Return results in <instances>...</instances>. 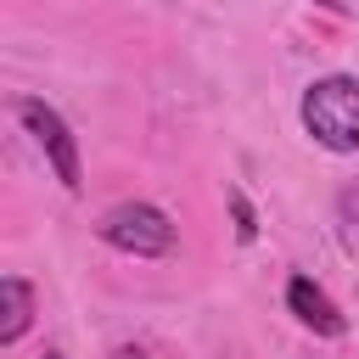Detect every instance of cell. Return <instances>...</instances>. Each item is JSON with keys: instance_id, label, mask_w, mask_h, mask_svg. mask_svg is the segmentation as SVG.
<instances>
[{"instance_id": "obj_1", "label": "cell", "mask_w": 359, "mask_h": 359, "mask_svg": "<svg viewBox=\"0 0 359 359\" xmlns=\"http://www.w3.org/2000/svg\"><path fill=\"white\" fill-rule=\"evenodd\" d=\"M303 129L325 146V151H359V79L348 73H325L303 90Z\"/></svg>"}, {"instance_id": "obj_2", "label": "cell", "mask_w": 359, "mask_h": 359, "mask_svg": "<svg viewBox=\"0 0 359 359\" xmlns=\"http://www.w3.org/2000/svg\"><path fill=\"white\" fill-rule=\"evenodd\" d=\"M101 241L118 252H135V258H163L174 247V224L151 202H118L101 213Z\"/></svg>"}, {"instance_id": "obj_3", "label": "cell", "mask_w": 359, "mask_h": 359, "mask_svg": "<svg viewBox=\"0 0 359 359\" xmlns=\"http://www.w3.org/2000/svg\"><path fill=\"white\" fill-rule=\"evenodd\" d=\"M17 118H22V129L34 135V146L45 151V163L56 168V180H62L67 191H79V185H84V180H79V146H73V135H67L62 112H56V107H45L39 95H22V101H17Z\"/></svg>"}, {"instance_id": "obj_4", "label": "cell", "mask_w": 359, "mask_h": 359, "mask_svg": "<svg viewBox=\"0 0 359 359\" xmlns=\"http://www.w3.org/2000/svg\"><path fill=\"white\" fill-rule=\"evenodd\" d=\"M286 303H292V314L309 325V331H320V337H337L342 331V314H337V303L309 280V275H297L292 286H286Z\"/></svg>"}, {"instance_id": "obj_5", "label": "cell", "mask_w": 359, "mask_h": 359, "mask_svg": "<svg viewBox=\"0 0 359 359\" xmlns=\"http://www.w3.org/2000/svg\"><path fill=\"white\" fill-rule=\"evenodd\" d=\"M28 320H34V292H28V280L6 275L0 280V342H17L28 331Z\"/></svg>"}, {"instance_id": "obj_6", "label": "cell", "mask_w": 359, "mask_h": 359, "mask_svg": "<svg viewBox=\"0 0 359 359\" xmlns=\"http://www.w3.org/2000/svg\"><path fill=\"white\" fill-rule=\"evenodd\" d=\"M230 208H236V236H241V241H252V236H258V224H252V208H247V196L236 191V196H230Z\"/></svg>"}, {"instance_id": "obj_7", "label": "cell", "mask_w": 359, "mask_h": 359, "mask_svg": "<svg viewBox=\"0 0 359 359\" xmlns=\"http://www.w3.org/2000/svg\"><path fill=\"white\" fill-rule=\"evenodd\" d=\"M107 359H146V348H112Z\"/></svg>"}, {"instance_id": "obj_8", "label": "cell", "mask_w": 359, "mask_h": 359, "mask_svg": "<svg viewBox=\"0 0 359 359\" xmlns=\"http://www.w3.org/2000/svg\"><path fill=\"white\" fill-rule=\"evenodd\" d=\"M314 6H325V11H348V0H314Z\"/></svg>"}, {"instance_id": "obj_9", "label": "cell", "mask_w": 359, "mask_h": 359, "mask_svg": "<svg viewBox=\"0 0 359 359\" xmlns=\"http://www.w3.org/2000/svg\"><path fill=\"white\" fill-rule=\"evenodd\" d=\"M45 359H62V353H45Z\"/></svg>"}]
</instances>
